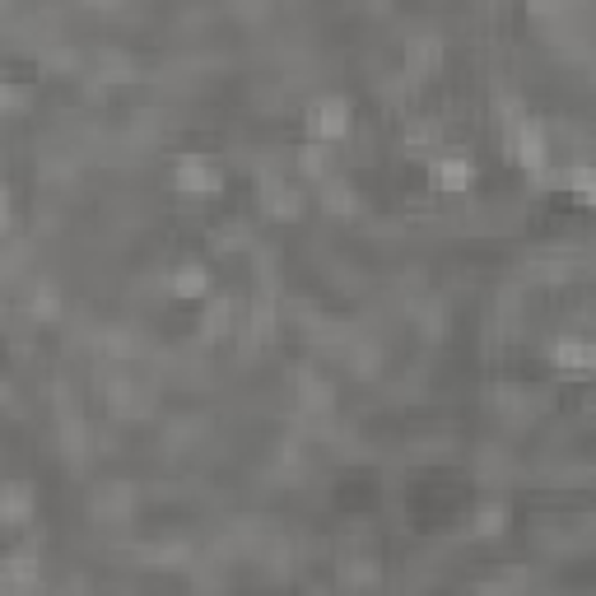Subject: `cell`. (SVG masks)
I'll list each match as a JSON object with an SVG mask.
<instances>
[{
    "label": "cell",
    "instance_id": "cell-1",
    "mask_svg": "<svg viewBox=\"0 0 596 596\" xmlns=\"http://www.w3.org/2000/svg\"><path fill=\"white\" fill-rule=\"evenodd\" d=\"M345 126H350V108H345L340 98H322V103L308 112V131H312L317 140L345 136Z\"/></svg>",
    "mask_w": 596,
    "mask_h": 596
},
{
    "label": "cell",
    "instance_id": "cell-2",
    "mask_svg": "<svg viewBox=\"0 0 596 596\" xmlns=\"http://www.w3.org/2000/svg\"><path fill=\"white\" fill-rule=\"evenodd\" d=\"M177 182L187 191H215L219 187V168L205 154H187V159L177 163Z\"/></svg>",
    "mask_w": 596,
    "mask_h": 596
},
{
    "label": "cell",
    "instance_id": "cell-3",
    "mask_svg": "<svg viewBox=\"0 0 596 596\" xmlns=\"http://www.w3.org/2000/svg\"><path fill=\"white\" fill-rule=\"evenodd\" d=\"M471 177H475V168H471V159H461V154H438L434 159V182L438 187L466 191L471 187Z\"/></svg>",
    "mask_w": 596,
    "mask_h": 596
},
{
    "label": "cell",
    "instance_id": "cell-4",
    "mask_svg": "<svg viewBox=\"0 0 596 596\" xmlns=\"http://www.w3.org/2000/svg\"><path fill=\"white\" fill-rule=\"evenodd\" d=\"M28 513H33V494H28V485H5L0 489V522L24 527Z\"/></svg>",
    "mask_w": 596,
    "mask_h": 596
},
{
    "label": "cell",
    "instance_id": "cell-5",
    "mask_svg": "<svg viewBox=\"0 0 596 596\" xmlns=\"http://www.w3.org/2000/svg\"><path fill=\"white\" fill-rule=\"evenodd\" d=\"M205 285H210V275H205L201 261H187V266H177V271H173V289L182 298H201Z\"/></svg>",
    "mask_w": 596,
    "mask_h": 596
}]
</instances>
